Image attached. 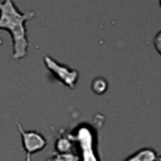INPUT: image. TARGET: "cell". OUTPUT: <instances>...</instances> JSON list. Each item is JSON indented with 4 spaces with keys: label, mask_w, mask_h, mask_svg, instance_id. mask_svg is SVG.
I'll list each match as a JSON object with an SVG mask.
<instances>
[{
    "label": "cell",
    "mask_w": 161,
    "mask_h": 161,
    "mask_svg": "<svg viewBox=\"0 0 161 161\" xmlns=\"http://www.w3.org/2000/svg\"><path fill=\"white\" fill-rule=\"evenodd\" d=\"M35 15L34 11L21 13L11 0L0 3V29H5L13 38V59H23L29 48L25 23Z\"/></svg>",
    "instance_id": "obj_1"
},
{
    "label": "cell",
    "mask_w": 161,
    "mask_h": 161,
    "mask_svg": "<svg viewBox=\"0 0 161 161\" xmlns=\"http://www.w3.org/2000/svg\"><path fill=\"white\" fill-rule=\"evenodd\" d=\"M68 136L72 141H77L79 145V161H101L97 151V127L94 128L88 123H82Z\"/></svg>",
    "instance_id": "obj_2"
},
{
    "label": "cell",
    "mask_w": 161,
    "mask_h": 161,
    "mask_svg": "<svg viewBox=\"0 0 161 161\" xmlns=\"http://www.w3.org/2000/svg\"><path fill=\"white\" fill-rule=\"evenodd\" d=\"M43 59H44V64L47 65L49 72L58 80H60L64 86H67L69 88H74V86L78 80V77H79V72L77 69L70 68L67 64L59 63L58 60H55L50 55H44Z\"/></svg>",
    "instance_id": "obj_3"
},
{
    "label": "cell",
    "mask_w": 161,
    "mask_h": 161,
    "mask_svg": "<svg viewBox=\"0 0 161 161\" xmlns=\"http://www.w3.org/2000/svg\"><path fill=\"white\" fill-rule=\"evenodd\" d=\"M18 128H19V132L21 135L23 147H24L25 153H26L25 161H31V153L43 150L47 146L48 141L38 131H34V130H24L19 122H18Z\"/></svg>",
    "instance_id": "obj_4"
},
{
    "label": "cell",
    "mask_w": 161,
    "mask_h": 161,
    "mask_svg": "<svg viewBox=\"0 0 161 161\" xmlns=\"http://www.w3.org/2000/svg\"><path fill=\"white\" fill-rule=\"evenodd\" d=\"M158 155L153 147H142L136 150L123 161H157Z\"/></svg>",
    "instance_id": "obj_5"
},
{
    "label": "cell",
    "mask_w": 161,
    "mask_h": 161,
    "mask_svg": "<svg viewBox=\"0 0 161 161\" xmlns=\"http://www.w3.org/2000/svg\"><path fill=\"white\" fill-rule=\"evenodd\" d=\"M70 147H72V140L69 138V136H63V137L58 138L57 142H55V148L59 153L69 152Z\"/></svg>",
    "instance_id": "obj_6"
},
{
    "label": "cell",
    "mask_w": 161,
    "mask_h": 161,
    "mask_svg": "<svg viewBox=\"0 0 161 161\" xmlns=\"http://www.w3.org/2000/svg\"><path fill=\"white\" fill-rule=\"evenodd\" d=\"M107 87H108V82L103 77H96L93 79V82H92V89L96 93H98V94L104 93L106 89H107Z\"/></svg>",
    "instance_id": "obj_7"
},
{
    "label": "cell",
    "mask_w": 161,
    "mask_h": 161,
    "mask_svg": "<svg viewBox=\"0 0 161 161\" xmlns=\"http://www.w3.org/2000/svg\"><path fill=\"white\" fill-rule=\"evenodd\" d=\"M48 161H79V158L77 155L67 152V153H57V155L52 156Z\"/></svg>",
    "instance_id": "obj_8"
},
{
    "label": "cell",
    "mask_w": 161,
    "mask_h": 161,
    "mask_svg": "<svg viewBox=\"0 0 161 161\" xmlns=\"http://www.w3.org/2000/svg\"><path fill=\"white\" fill-rule=\"evenodd\" d=\"M153 45H155L157 53L161 54V29H160V30L155 34V36H153Z\"/></svg>",
    "instance_id": "obj_9"
},
{
    "label": "cell",
    "mask_w": 161,
    "mask_h": 161,
    "mask_svg": "<svg viewBox=\"0 0 161 161\" xmlns=\"http://www.w3.org/2000/svg\"><path fill=\"white\" fill-rule=\"evenodd\" d=\"M157 160H158V161H161V155L158 156V158H157Z\"/></svg>",
    "instance_id": "obj_10"
},
{
    "label": "cell",
    "mask_w": 161,
    "mask_h": 161,
    "mask_svg": "<svg viewBox=\"0 0 161 161\" xmlns=\"http://www.w3.org/2000/svg\"><path fill=\"white\" fill-rule=\"evenodd\" d=\"M160 6H161V1H160Z\"/></svg>",
    "instance_id": "obj_11"
}]
</instances>
